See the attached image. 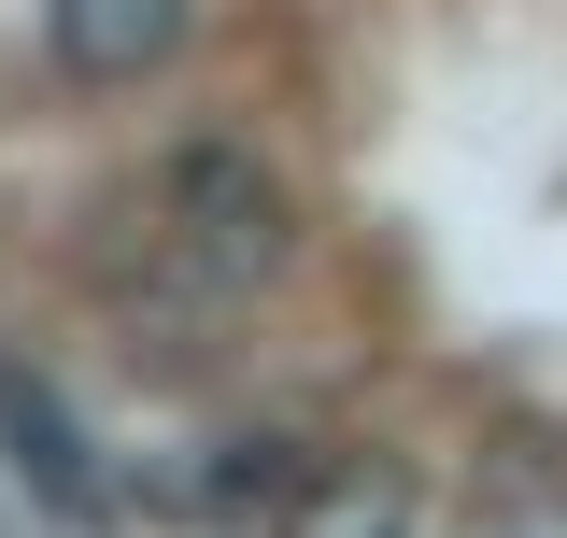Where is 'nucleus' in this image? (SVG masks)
<instances>
[{"label":"nucleus","instance_id":"nucleus-3","mask_svg":"<svg viewBox=\"0 0 567 538\" xmlns=\"http://www.w3.org/2000/svg\"><path fill=\"white\" fill-rule=\"evenodd\" d=\"M43 43L85 85H142V71H171V43H185V0H43Z\"/></svg>","mask_w":567,"mask_h":538},{"label":"nucleus","instance_id":"nucleus-1","mask_svg":"<svg viewBox=\"0 0 567 538\" xmlns=\"http://www.w3.org/2000/svg\"><path fill=\"white\" fill-rule=\"evenodd\" d=\"M156 213H171V241H185L213 283H256V269L298 256V199H284V170L256 142H185V156L156 170Z\"/></svg>","mask_w":567,"mask_h":538},{"label":"nucleus","instance_id":"nucleus-5","mask_svg":"<svg viewBox=\"0 0 567 538\" xmlns=\"http://www.w3.org/2000/svg\"><path fill=\"white\" fill-rule=\"evenodd\" d=\"M327 468H298V439H227V468H213V510H298Z\"/></svg>","mask_w":567,"mask_h":538},{"label":"nucleus","instance_id":"nucleus-2","mask_svg":"<svg viewBox=\"0 0 567 538\" xmlns=\"http://www.w3.org/2000/svg\"><path fill=\"white\" fill-rule=\"evenodd\" d=\"M0 454L29 468V496H43L58 525H114V482H100V454H85V425H71L58 383L14 369V354H0Z\"/></svg>","mask_w":567,"mask_h":538},{"label":"nucleus","instance_id":"nucleus-4","mask_svg":"<svg viewBox=\"0 0 567 538\" xmlns=\"http://www.w3.org/2000/svg\"><path fill=\"white\" fill-rule=\"evenodd\" d=\"M284 538H412V468H327L298 510H284Z\"/></svg>","mask_w":567,"mask_h":538}]
</instances>
